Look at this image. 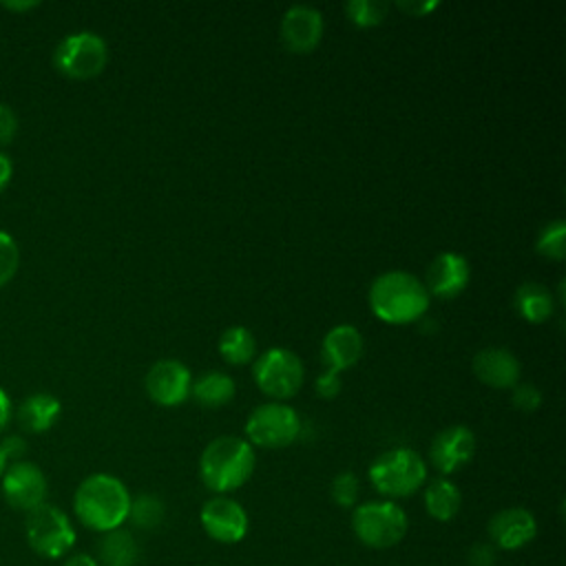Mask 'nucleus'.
<instances>
[{
    "label": "nucleus",
    "mask_w": 566,
    "mask_h": 566,
    "mask_svg": "<svg viewBox=\"0 0 566 566\" xmlns=\"http://www.w3.org/2000/svg\"><path fill=\"white\" fill-rule=\"evenodd\" d=\"M126 484L111 473H91L80 482L73 495V513L82 526L95 533L122 528L130 511Z\"/></svg>",
    "instance_id": "1"
},
{
    "label": "nucleus",
    "mask_w": 566,
    "mask_h": 566,
    "mask_svg": "<svg viewBox=\"0 0 566 566\" xmlns=\"http://www.w3.org/2000/svg\"><path fill=\"white\" fill-rule=\"evenodd\" d=\"M369 307L382 323L407 325L424 316L429 310V292L416 274L389 270L374 279L369 287Z\"/></svg>",
    "instance_id": "2"
},
{
    "label": "nucleus",
    "mask_w": 566,
    "mask_h": 566,
    "mask_svg": "<svg viewBox=\"0 0 566 566\" xmlns=\"http://www.w3.org/2000/svg\"><path fill=\"white\" fill-rule=\"evenodd\" d=\"M256 464L254 447L239 436H219L199 458V478L212 493L226 495L243 486Z\"/></svg>",
    "instance_id": "3"
},
{
    "label": "nucleus",
    "mask_w": 566,
    "mask_h": 566,
    "mask_svg": "<svg viewBox=\"0 0 566 566\" xmlns=\"http://www.w3.org/2000/svg\"><path fill=\"white\" fill-rule=\"evenodd\" d=\"M367 475L371 486L394 502L398 497L413 495L424 484L427 464L418 451L409 447H394L382 451L369 464Z\"/></svg>",
    "instance_id": "4"
},
{
    "label": "nucleus",
    "mask_w": 566,
    "mask_h": 566,
    "mask_svg": "<svg viewBox=\"0 0 566 566\" xmlns=\"http://www.w3.org/2000/svg\"><path fill=\"white\" fill-rule=\"evenodd\" d=\"M409 528L407 513L391 500H369L354 506L352 531L369 548L396 546Z\"/></svg>",
    "instance_id": "5"
},
{
    "label": "nucleus",
    "mask_w": 566,
    "mask_h": 566,
    "mask_svg": "<svg viewBox=\"0 0 566 566\" xmlns=\"http://www.w3.org/2000/svg\"><path fill=\"white\" fill-rule=\"evenodd\" d=\"M27 544L44 559H60L75 546V528L69 515L55 504H40L27 513Z\"/></svg>",
    "instance_id": "6"
},
{
    "label": "nucleus",
    "mask_w": 566,
    "mask_h": 566,
    "mask_svg": "<svg viewBox=\"0 0 566 566\" xmlns=\"http://www.w3.org/2000/svg\"><path fill=\"white\" fill-rule=\"evenodd\" d=\"M108 46L93 31H75L62 38L53 51L55 69L71 80H91L104 71Z\"/></svg>",
    "instance_id": "7"
},
{
    "label": "nucleus",
    "mask_w": 566,
    "mask_h": 566,
    "mask_svg": "<svg viewBox=\"0 0 566 566\" xmlns=\"http://www.w3.org/2000/svg\"><path fill=\"white\" fill-rule=\"evenodd\" d=\"M303 363L285 347H270L254 360L252 376L256 387L276 400L292 398L303 385Z\"/></svg>",
    "instance_id": "8"
},
{
    "label": "nucleus",
    "mask_w": 566,
    "mask_h": 566,
    "mask_svg": "<svg viewBox=\"0 0 566 566\" xmlns=\"http://www.w3.org/2000/svg\"><path fill=\"white\" fill-rule=\"evenodd\" d=\"M301 433L298 413L283 402L259 405L245 420V436L252 447L283 449Z\"/></svg>",
    "instance_id": "9"
},
{
    "label": "nucleus",
    "mask_w": 566,
    "mask_h": 566,
    "mask_svg": "<svg viewBox=\"0 0 566 566\" xmlns=\"http://www.w3.org/2000/svg\"><path fill=\"white\" fill-rule=\"evenodd\" d=\"M0 482H2V495L7 504L15 511L29 513L46 502V493H49L46 475L38 464L29 460L11 462L4 469Z\"/></svg>",
    "instance_id": "10"
},
{
    "label": "nucleus",
    "mask_w": 566,
    "mask_h": 566,
    "mask_svg": "<svg viewBox=\"0 0 566 566\" xmlns=\"http://www.w3.org/2000/svg\"><path fill=\"white\" fill-rule=\"evenodd\" d=\"M199 522L206 535L219 544H239L250 526L245 509L228 495L206 500L199 511Z\"/></svg>",
    "instance_id": "11"
},
{
    "label": "nucleus",
    "mask_w": 566,
    "mask_h": 566,
    "mask_svg": "<svg viewBox=\"0 0 566 566\" xmlns=\"http://www.w3.org/2000/svg\"><path fill=\"white\" fill-rule=\"evenodd\" d=\"M192 374L175 358H161L150 365L144 378L148 398L159 407H177L190 396Z\"/></svg>",
    "instance_id": "12"
},
{
    "label": "nucleus",
    "mask_w": 566,
    "mask_h": 566,
    "mask_svg": "<svg viewBox=\"0 0 566 566\" xmlns=\"http://www.w3.org/2000/svg\"><path fill=\"white\" fill-rule=\"evenodd\" d=\"M323 13L318 9L310 4H294L281 18V44L296 55L312 53L323 38Z\"/></svg>",
    "instance_id": "13"
},
{
    "label": "nucleus",
    "mask_w": 566,
    "mask_h": 566,
    "mask_svg": "<svg viewBox=\"0 0 566 566\" xmlns=\"http://www.w3.org/2000/svg\"><path fill=\"white\" fill-rule=\"evenodd\" d=\"M475 455V436L464 424H451L438 431L429 447V460L438 473L451 475L467 467Z\"/></svg>",
    "instance_id": "14"
},
{
    "label": "nucleus",
    "mask_w": 566,
    "mask_h": 566,
    "mask_svg": "<svg viewBox=\"0 0 566 566\" xmlns=\"http://www.w3.org/2000/svg\"><path fill=\"white\" fill-rule=\"evenodd\" d=\"M486 533L495 548L517 551L537 537V520L524 506H509L489 520Z\"/></svg>",
    "instance_id": "15"
},
{
    "label": "nucleus",
    "mask_w": 566,
    "mask_h": 566,
    "mask_svg": "<svg viewBox=\"0 0 566 566\" xmlns=\"http://www.w3.org/2000/svg\"><path fill=\"white\" fill-rule=\"evenodd\" d=\"M471 268L469 261L458 252H440L427 268L424 290L438 298H455L469 285Z\"/></svg>",
    "instance_id": "16"
},
{
    "label": "nucleus",
    "mask_w": 566,
    "mask_h": 566,
    "mask_svg": "<svg viewBox=\"0 0 566 566\" xmlns=\"http://www.w3.org/2000/svg\"><path fill=\"white\" fill-rule=\"evenodd\" d=\"M471 369L478 380L493 389H513L520 382V360L506 347H484L475 352Z\"/></svg>",
    "instance_id": "17"
},
{
    "label": "nucleus",
    "mask_w": 566,
    "mask_h": 566,
    "mask_svg": "<svg viewBox=\"0 0 566 566\" xmlns=\"http://www.w3.org/2000/svg\"><path fill=\"white\" fill-rule=\"evenodd\" d=\"M363 347L365 343L358 327L349 323H340L332 327L321 343V358L325 363V369L340 374L343 369L358 363V358L363 356Z\"/></svg>",
    "instance_id": "18"
},
{
    "label": "nucleus",
    "mask_w": 566,
    "mask_h": 566,
    "mask_svg": "<svg viewBox=\"0 0 566 566\" xmlns=\"http://www.w3.org/2000/svg\"><path fill=\"white\" fill-rule=\"evenodd\" d=\"M62 413V405L53 394L38 391L27 396L18 407V422L29 433L49 431Z\"/></svg>",
    "instance_id": "19"
},
{
    "label": "nucleus",
    "mask_w": 566,
    "mask_h": 566,
    "mask_svg": "<svg viewBox=\"0 0 566 566\" xmlns=\"http://www.w3.org/2000/svg\"><path fill=\"white\" fill-rule=\"evenodd\" d=\"M513 307L526 323H544L553 316L555 298L546 285L526 281L515 290Z\"/></svg>",
    "instance_id": "20"
},
{
    "label": "nucleus",
    "mask_w": 566,
    "mask_h": 566,
    "mask_svg": "<svg viewBox=\"0 0 566 566\" xmlns=\"http://www.w3.org/2000/svg\"><path fill=\"white\" fill-rule=\"evenodd\" d=\"M462 506V493L449 478H436L424 489V509L436 522H451Z\"/></svg>",
    "instance_id": "21"
},
{
    "label": "nucleus",
    "mask_w": 566,
    "mask_h": 566,
    "mask_svg": "<svg viewBox=\"0 0 566 566\" xmlns=\"http://www.w3.org/2000/svg\"><path fill=\"white\" fill-rule=\"evenodd\" d=\"M234 380L223 371H203L190 385V396L206 409H219L234 398Z\"/></svg>",
    "instance_id": "22"
},
{
    "label": "nucleus",
    "mask_w": 566,
    "mask_h": 566,
    "mask_svg": "<svg viewBox=\"0 0 566 566\" xmlns=\"http://www.w3.org/2000/svg\"><path fill=\"white\" fill-rule=\"evenodd\" d=\"M97 564L102 566H135L139 557V546L130 531L115 528L102 533L97 542Z\"/></svg>",
    "instance_id": "23"
},
{
    "label": "nucleus",
    "mask_w": 566,
    "mask_h": 566,
    "mask_svg": "<svg viewBox=\"0 0 566 566\" xmlns=\"http://www.w3.org/2000/svg\"><path fill=\"white\" fill-rule=\"evenodd\" d=\"M219 354L230 365H248L256 354V340L252 332L243 325L226 327L219 336Z\"/></svg>",
    "instance_id": "24"
},
{
    "label": "nucleus",
    "mask_w": 566,
    "mask_h": 566,
    "mask_svg": "<svg viewBox=\"0 0 566 566\" xmlns=\"http://www.w3.org/2000/svg\"><path fill=\"white\" fill-rule=\"evenodd\" d=\"M166 517V506L164 502L153 495V493H142L135 500H130V511H128V520L142 528V531H153L157 528Z\"/></svg>",
    "instance_id": "25"
},
{
    "label": "nucleus",
    "mask_w": 566,
    "mask_h": 566,
    "mask_svg": "<svg viewBox=\"0 0 566 566\" xmlns=\"http://www.w3.org/2000/svg\"><path fill=\"white\" fill-rule=\"evenodd\" d=\"M535 250L546 259L562 261L566 256V223L562 219L548 221L537 234Z\"/></svg>",
    "instance_id": "26"
},
{
    "label": "nucleus",
    "mask_w": 566,
    "mask_h": 566,
    "mask_svg": "<svg viewBox=\"0 0 566 566\" xmlns=\"http://www.w3.org/2000/svg\"><path fill=\"white\" fill-rule=\"evenodd\" d=\"M387 4L378 0H347L345 2V15L352 24L360 29L378 27L385 20Z\"/></svg>",
    "instance_id": "27"
},
{
    "label": "nucleus",
    "mask_w": 566,
    "mask_h": 566,
    "mask_svg": "<svg viewBox=\"0 0 566 566\" xmlns=\"http://www.w3.org/2000/svg\"><path fill=\"white\" fill-rule=\"evenodd\" d=\"M358 491H360V484L352 471H340L338 475H334L329 484L332 500L343 509H352L358 502Z\"/></svg>",
    "instance_id": "28"
},
{
    "label": "nucleus",
    "mask_w": 566,
    "mask_h": 566,
    "mask_svg": "<svg viewBox=\"0 0 566 566\" xmlns=\"http://www.w3.org/2000/svg\"><path fill=\"white\" fill-rule=\"evenodd\" d=\"M18 263H20V250L15 239L9 232L0 230V287L13 279Z\"/></svg>",
    "instance_id": "29"
},
{
    "label": "nucleus",
    "mask_w": 566,
    "mask_h": 566,
    "mask_svg": "<svg viewBox=\"0 0 566 566\" xmlns=\"http://www.w3.org/2000/svg\"><path fill=\"white\" fill-rule=\"evenodd\" d=\"M511 402L515 409H520L524 413L537 411L542 405V391L531 382H517L511 391Z\"/></svg>",
    "instance_id": "30"
},
{
    "label": "nucleus",
    "mask_w": 566,
    "mask_h": 566,
    "mask_svg": "<svg viewBox=\"0 0 566 566\" xmlns=\"http://www.w3.org/2000/svg\"><path fill=\"white\" fill-rule=\"evenodd\" d=\"M314 387H316V396H321V398H325V400L336 398V396L340 394V387H343L340 374H336V371H332V369H325V371L316 378Z\"/></svg>",
    "instance_id": "31"
},
{
    "label": "nucleus",
    "mask_w": 566,
    "mask_h": 566,
    "mask_svg": "<svg viewBox=\"0 0 566 566\" xmlns=\"http://www.w3.org/2000/svg\"><path fill=\"white\" fill-rule=\"evenodd\" d=\"M467 562L469 566H493L497 562L495 546L486 542H475L467 553Z\"/></svg>",
    "instance_id": "32"
},
{
    "label": "nucleus",
    "mask_w": 566,
    "mask_h": 566,
    "mask_svg": "<svg viewBox=\"0 0 566 566\" xmlns=\"http://www.w3.org/2000/svg\"><path fill=\"white\" fill-rule=\"evenodd\" d=\"M18 133V117L13 108L4 102H0V146L9 144Z\"/></svg>",
    "instance_id": "33"
},
{
    "label": "nucleus",
    "mask_w": 566,
    "mask_h": 566,
    "mask_svg": "<svg viewBox=\"0 0 566 566\" xmlns=\"http://www.w3.org/2000/svg\"><path fill=\"white\" fill-rule=\"evenodd\" d=\"M0 449H2L4 458H7V462H9V460L18 462V460H22V455L27 453V442H24L22 436L11 433V436H7V438L0 442Z\"/></svg>",
    "instance_id": "34"
},
{
    "label": "nucleus",
    "mask_w": 566,
    "mask_h": 566,
    "mask_svg": "<svg viewBox=\"0 0 566 566\" xmlns=\"http://www.w3.org/2000/svg\"><path fill=\"white\" fill-rule=\"evenodd\" d=\"M396 7L400 9V11H405L407 15H413V18H422V15H427V13H431L433 9H438V2H433V0H429V2H396Z\"/></svg>",
    "instance_id": "35"
},
{
    "label": "nucleus",
    "mask_w": 566,
    "mask_h": 566,
    "mask_svg": "<svg viewBox=\"0 0 566 566\" xmlns=\"http://www.w3.org/2000/svg\"><path fill=\"white\" fill-rule=\"evenodd\" d=\"M11 175H13V164H11V159H9L4 153H0V192L9 186Z\"/></svg>",
    "instance_id": "36"
},
{
    "label": "nucleus",
    "mask_w": 566,
    "mask_h": 566,
    "mask_svg": "<svg viewBox=\"0 0 566 566\" xmlns=\"http://www.w3.org/2000/svg\"><path fill=\"white\" fill-rule=\"evenodd\" d=\"M62 566H99V564H97V559H95L93 555H88V553H73L71 557L64 559Z\"/></svg>",
    "instance_id": "37"
},
{
    "label": "nucleus",
    "mask_w": 566,
    "mask_h": 566,
    "mask_svg": "<svg viewBox=\"0 0 566 566\" xmlns=\"http://www.w3.org/2000/svg\"><path fill=\"white\" fill-rule=\"evenodd\" d=\"M11 418V398L7 396V391L0 387V431L7 427Z\"/></svg>",
    "instance_id": "38"
},
{
    "label": "nucleus",
    "mask_w": 566,
    "mask_h": 566,
    "mask_svg": "<svg viewBox=\"0 0 566 566\" xmlns=\"http://www.w3.org/2000/svg\"><path fill=\"white\" fill-rule=\"evenodd\" d=\"M2 7L11 9V11H27V9L38 7V2L35 0H31V2H2Z\"/></svg>",
    "instance_id": "39"
},
{
    "label": "nucleus",
    "mask_w": 566,
    "mask_h": 566,
    "mask_svg": "<svg viewBox=\"0 0 566 566\" xmlns=\"http://www.w3.org/2000/svg\"><path fill=\"white\" fill-rule=\"evenodd\" d=\"M4 469H7V458H4V453H2V449H0V478H2Z\"/></svg>",
    "instance_id": "40"
}]
</instances>
